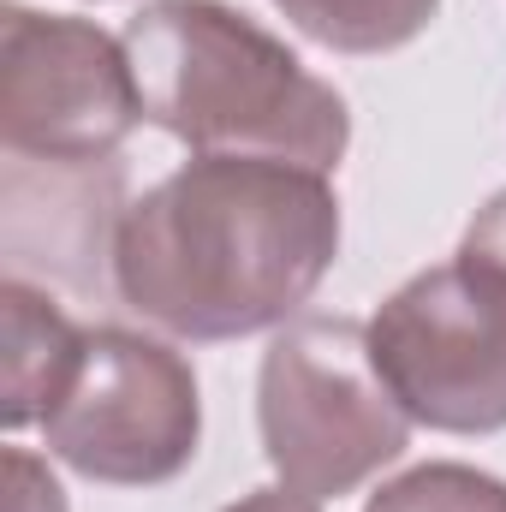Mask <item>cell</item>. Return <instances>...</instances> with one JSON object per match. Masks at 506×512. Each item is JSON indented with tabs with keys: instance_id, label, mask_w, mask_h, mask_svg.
<instances>
[{
	"instance_id": "6da1fadb",
	"label": "cell",
	"mask_w": 506,
	"mask_h": 512,
	"mask_svg": "<svg viewBox=\"0 0 506 512\" xmlns=\"http://www.w3.org/2000/svg\"><path fill=\"white\" fill-rule=\"evenodd\" d=\"M340 256L328 173L197 155L149 185L114 233V286L179 340H239L286 322Z\"/></svg>"
},
{
	"instance_id": "7a4b0ae2",
	"label": "cell",
	"mask_w": 506,
	"mask_h": 512,
	"mask_svg": "<svg viewBox=\"0 0 506 512\" xmlns=\"http://www.w3.org/2000/svg\"><path fill=\"white\" fill-rule=\"evenodd\" d=\"M143 120L197 155H262L334 173L352 114L334 84L221 0H149L126 24Z\"/></svg>"
},
{
	"instance_id": "3957f363",
	"label": "cell",
	"mask_w": 506,
	"mask_h": 512,
	"mask_svg": "<svg viewBox=\"0 0 506 512\" xmlns=\"http://www.w3.org/2000/svg\"><path fill=\"white\" fill-rule=\"evenodd\" d=\"M256 423L280 483L310 501L352 495L411 441V417L381 376L370 328L346 316H298L268 340Z\"/></svg>"
},
{
	"instance_id": "277c9868",
	"label": "cell",
	"mask_w": 506,
	"mask_h": 512,
	"mask_svg": "<svg viewBox=\"0 0 506 512\" xmlns=\"http://www.w3.org/2000/svg\"><path fill=\"white\" fill-rule=\"evenodd\" d=\"M370 352L411 423L441 435L506 429V274L465 251L423 268L376 310Z\"/></svg>"
},
{
	"instance_id": "5b68a950",
	"label": "cell",
	"mask_w": 506,
	"mask_h": 512,
	"mask_svg": "<svg viewBox=\"0 0 506 512\" xmlns=\"http://www.w3.org/2000/svg\"><path fill=\"white\" fill-rule=\"evenodd\" d=\"M48 453L90 483L155 489L197 459L203 405L191 364L131 328H90L60 399L42 417Z\"/></svg>"
},
{
	"instance_id": "8992f818",
	"label": "cell",
	"mask_w": 506,
	"mask_h": 512,
	"mask_svg": "<svg viewBox=\"0 0 506 512\" xmlns=\"http://www.w3.org/2000/svg\"><path fill=\"white\" fill-rule=\"evenodd\" d=\"M143 120L126 42L66 12H0V143L24 161H108Z\"/></svg>"
},
{
	"instance_id": "52a82bcc",
	"label": "cell",
	"mask_w": 506,
	"mask_h": 512,
	"mask_svg": "<svg viewBox=\"0 0 506 512\" xmlns=\"http://www.w3.org/2000/svg\"><path fill=\"white\" fill-rule=\"evenodd\" d=\"M0 322H6V387H0V417L6 429H24L36 417H48V405L60 399V387L72 376L78 352H84V328L54 310L42 292H30L24 280L0 286Z\"/></svg>"
},
{
	"instance_id": "ba28073f",
	"label": "cell",
	"mask_w": 506,
	"mask_h": 512,
	"mask_svg": "<svg viewBox=\"0 0 506 512\" xmlns=\"http://www.w3.org/2000/svg\"><path fill=\"white\" fill-rule=\"evenodd\" d=\"M292 30L334 54H387L429 30L441 0H274Z\"/></svg>"
},
{
	"instance_id": "9c48e42d",
	"label": "cell",
	"mask_w": 506,
	"mask_h": 512,
	"mask_svg": "<svg viewBox=\"0 0 506 512\" xmlns=\"http://www.w3.org/2000/svg\"><path fill=\"white\" fill-rule=\"evenodd\" d=\"M364 512H506V483L477 465H417L381 483Z\"/></svg>"
},
{
	"instance_id": "30bf717a",
	"label": "cell",
	"mask_w": 506,
	"mask_h": 512,
	"mask_svg": "<svg viewBox=\"0 0 506 512\" xmlns=\"http://www.w3.org/2000/svg\"><path fill=\"white\" fill-rule=\"evenodd\" d=\"M0 465H6V512H66V495L42 459H30L24 447H6Z\"/></svg>"
},
{
	"instance_id": "8fae6325",
	"label": "cell",
	"mask_w": 506,
	"mask_h": 512,
	"mask_svg": "<svg viewBox=\"0 0 506 512\" xmlns=\"http://www.w3.org/2000/svg\"><path fill=\"white\" fill-rule=\"evenodd\" d=\"M465 256H477V262H489L495 274H506V191H495L483 209H477V221H471V233H465Z\"/></svg>"
},
{
	"instance_id": "7c38bea8",
	"label": "cell",
	"mask_w": 506,
	"mask_h": 512,
	"mask_svg": "<svg viewBox=\"0 0 506 512\" xmlns=\"http://www.w3.org/2000/svg\"><path fill=\"white\" fill-rule=\"evenodd\" d=\"M227 512H322V501H310V495H298V489H251V495H239Z\"/></svg>"
}]
</instances>
